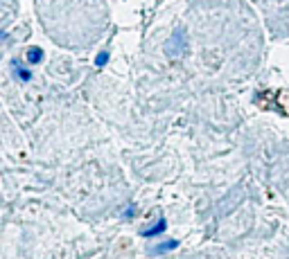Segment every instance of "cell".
<instances>
[{"label":"cell","instance_id":"cell-4","mask_svg":"<svg viewBox=\"0 0 289 259\" xmlns=\"http://www.w3.org/2000/svg\"><path fill=\"white\" fill-rule=\"evenodd\" d=\"M106 61H109V52H106V50H102L100 54L95 57V66H97V68H102V66H104V63H106Z\"/></svg>","mask_w":289,"mask_h":259},{"label":"cell","instance_id":"cell-5","mask_svg":"<svg viewBox=\"0 0 289 259\" xmlns=\"http://www.w3.org/2000/svg\"><path fill=\"white\" fill-rule=\"evenodd\" d=\"M16 77H20L23 81H29V77H32V75H29V70H25V68H20L18 63H16Z\"/></svg>","mask_w":289,"mask_h":259},{"label":"cell","instance_id":"cell-1","mask_svg":"<svg viewBox=\"0 0 289 259\" xmlns=\"http://www.w3.org/2000/svg\"><path fill=\"white\" fill-rule=\"evenodd\" d=\"M167 228V221L165 219H158L156 223H154L152 228H147V230H142V237H156V235H161L163 230Z\"/></svg>","mask_w":289,"mask_h":259},{"label":"cell","instance_id":"cell-2","mask_svg":"<svg viewBox=\"0 0 289 259\" xmlns=\"http://www.w3.org/2000/svg\"><path fill=\"white\" fill-rule=\"evenodd\" d=\"M41 59H43V50H41V47H29V50H27V61H29V66H36Z\"/></svg>","mask_w":289,"mask_h":259},{"label":"cell","instance_id":"cell-3","mask_svg":"<svg viewBox=\"0 0 289 259\" xmlns=\"http://www.w3.org/2000/svg\"><path fill=\"white\" fill-rule=\"evenodd\" d=\"M176 246H179V244H176L174 239H170V241H165V244H161V246H158V248H152V250H149V253H152V255H158V253H167V250H174Z\"/></svg>","mask_w":289,"mask_h":259}]
</instances>
